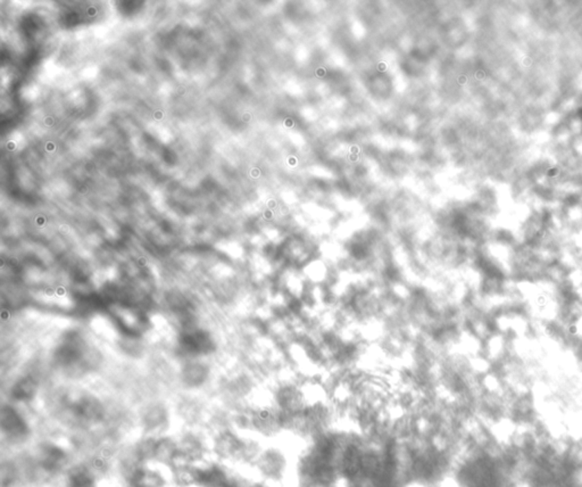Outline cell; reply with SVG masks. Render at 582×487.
Listing matches in <instances>:
<instances>
[{
    "instance_id": "1",
    "label": "cell",
    "mask_w": 582,
    "mask_h": 487,
    "mask_svg": "<svg viewBox=\"0 0 582 487\" xmlns=\"http://www.w3.org/2000/svg\"><path fill=\"white\" fill-rule=\"evenodd\" d=\"M185 382L190 386H195V385L202 384L206 378V374L204 371V368H202L199 365H191L185 371L183 375Z\"/></svg>"
}]
</instances>
